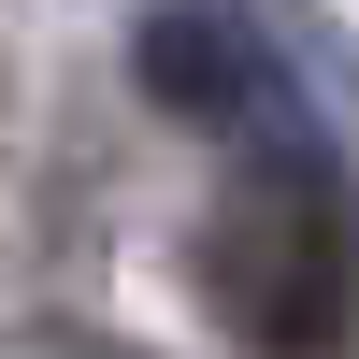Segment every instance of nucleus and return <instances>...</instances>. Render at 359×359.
<instances>
[{
  "label": "nucleus",
  "instance_id": "1",
  "mask_svg": "<svg viewBox=\"0 0 359 359\" xmlns=\"http://www.w3.org/2000/svg\"><path fill=\"white\" fill-rule=\"evenodd\" d=\"M201 316L245 359H331L359 316V201L331 130L302 144H245L230 201L201 216Z\"/></svg>",
  "mask_w": 359,
  "mask_h": 359
},
{
  "label": "nucleus",
  "instance_id": "2",
  "mask_svg": "<svg viewBox=\"0 0 359 359\" xmlns=\"http://www.w3.org/2000/svg\"><path fill=\"white\" fill-rule=\"evenodd\" d=\"M130 86H144L158 115H187V130H216V144H302V130H316V115H302V86H287V57H273V29L216 15V0L144 15Z\"/></svg>",
  "mask_w": 359,
  "mask_h": 359
}]
</instances>
